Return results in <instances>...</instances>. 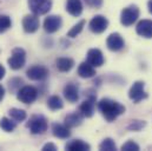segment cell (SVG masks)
Listing matches in <instances>:
<instances>
[{
    "instance_id": "cell-10",
    "label": "cell",
    "mask_w": 152,
    "mask_h": 151,
    "mask_svg": "<svg viewBox=\"0 0 152 151\" xmlns=\"http://www.w3.org/2000/svg\"><path fill=\"white\" fill-rule=\"evenodd\" d=\"M26 76L31 80L41 81V80H45L48 77V70L42 65H33L26 71Z\"/></svg>"
},
{
    "instance_id": "cell-14",
    "label": "cell",
    "mask_w": 152,
    "mask_h": 151,
    "mask_svg": "<svg viewBox=\"0 0 152 151\" xmlns=\"http://www.w3.org/2000/svg\"><path fill=\"white\" fill-rule=\"evenodd\" d=\"M106 46H107V48H109L110 51H112V52H118V51H120V50L124 48L125 41H124L123 37H121L119 33L114 32V33H111V34L107 37V39H106Z\"/></svg>"
},
{
    "instance_id": "cell-9",
    "label": "cell",
    "mask_w": 152,
    "mask_h": 151,
    "mask_svg": "<svg viewBox=\"0 0 152 151\" xmlns=\"http://www.w3.org/2000/svg\"><path fill=\"white\" fill-rule=\"evenodd\" d=\"M88 27L91 30V32L96 33V34H100L103 32L106 31V29L109 27V20L106 17L102 15V14H98V15H94L90 24H88Z\"/></svg>"
},
{
    "instance_id": "cell-12",
    "label": "cell",
    "mask_w": 152,
    "mask_h": 151,
    "mask_svg": "<svg viewBox=\"0 0 152 151\" xmlns=\"http://www.w3.org/2000/svg\"><path fill=\"white\" fill-rule=\"evenodd\" d=\"M63 25V19L60 15H48L44 20V30L47 33L57 32Z\"/></svg>"
},
{
    "instance_id": "cell-30",
    "label": "cell",
    "mask_w": 152,
    "mask_h": 151,
    "mask_svg": "<svg viewBox=\"0 0 152 151\" xmlns=\"http://www.w3.org/2000/svg\"><path fill=\"white\" fill-rule=\"evenodd\" d=\"M139 145L133 142V141H127L125 144L121 145V150L123 151H139Z\"/></svg>"
},
{
    "instance_id": "cell-11",
    "label": "cell",
    "mask_w": 152,
    "mask_h": 151,
    "mask_svg": "<svg viewBox=\"0 0 152 151\" xmlns=\"http://www.w3.org/2000/svg\"><path fill=\"white\" fill-rule=\"evenodd\" d=\"M40 21L39 15L36 14H27L23 19V29L26 33H34L39 30Z\"/></svg>"
},
{
    "instance_id": "cell-19",
    "label": "cell",
    "mask_w": 152,
    "mask_h": 151,
    "mask_svg": "<svg viewBox=\"0 0 152 151\" xmlns=\"http://www.w3.org/2000/svg\"><path fill=\"white\" fill-rule=\"evenodd\" d=\"M78 76L80 78L87 79V78H92L96 76V67L92 66L91 64H88L87 62H83L79 66H78Z\"/></svg>"
},
{
    "instance_id": "cell-25",
    "label": "cell",
    "mask_w": 152,
    "mask_h": 151,
    "mask_svg": "<svg viewBox=\"0 0 152 151\" xmlns=\"http://www.w3.org/2000/svg\"><path fill=\"white\" fill-rule=\"evenodd\" d=\"M8 114H10V117H11L13 120H15L17 123L24 122V120L26 119V117H27V113H26L25 110H23V109H17V108L10 109Z\"/></svg>"
},
{
    "instance_id": "cell-28",
    "label": "cell",
    "mask_w": 152,
    "mask_h": 151,
    "mask_svg": "<svg viewBox=\"0 0 152 151\" xmlns=\"http://www.w3.org/2000/svg\"><path fill=\"white\" fill-rule=\"evenodd\" d=\"M99 150L102 151H114L117 150L115 143L112 138H105L103 139V142L99 144Z\"/></svg>"
},
{
    "instance_id": "cell-35",
    "label": "cell",
    "mask_w": 152,
    "mask_h": 151,
    "mask_svg": "<svg viewBox=\"0 0 152 151\" xmlns=\"http://www.w3.org/2000/svg\"><path fill=\"white\" fill-rule=\"evenodd\" d=\"M5 75H6V70H5V67H4V66L0 64V80H1V79L5 77Z\"/></svg>"
},
{
    "instance_id": "cell-20",
    "label": "cell",
    "mask_w": 152,
    "mask_h": 151,
    "mask_svg": "<svg viewBox=\"0 0 152 151\" xmlns=\"http://www.w3.org/2000/svg\"><path fill=\"white\" fill-rule=\"evenodd\" d=\"M65 149L69 151H88L91 150V145L81 139H73L65 145Z\"/></svg>"
},
{
    "instance_id": "cell-8",
    "label": "cell",
    "mask_w": 152,
    "mask_h": 151,
    "mask_svg": "<svg viewBox=\"0 0 152 151\" xmlns=\"http://www.w3.org/2000/svg\"><path fill=\"white\" fill-rule=\"evenodd\" d=\"M96 99L97 96L93 91H91V93L87 95L86 100H84L80 105H79V112L81 113L84 117L86 118H91L94 113V106H96Z\"/></svg>"
},
{
    "instance_id": "cell-16",
    "label": "cell",
    "mask_w": 152,
    "mask_h": 151,
    "mask_svg": "<svg viewBox=\"0 0 152 151\" xmlns=\"http://www.w3.org/2000/svg\"><path fill=\"white\" fill-rule=\"evenodd\" d=\"M64 97L70 103H77L79 99V87L75 83H69L64 87Z\"/></svg>"
},
{
    "instance_id": "cell-1",
    "label": "cell",
    "mask_w": 152,
    "mask_h": 151,
    "mask_svg": "<svg viewBox=\"0 0 152 151\" xmlns=\"http://www.w3.org/2000/svg\"><path fill=\"white\" fill-rule=\"evenodd\" d=\"M98 110L103 114V117L109 122H114L119 116L125 113V106L120 104L119 102L110 99V98H103L98 103Z\"/></svg>"
},
{
    "instance_id": "cell-4",
    "label": "cell",
    "mask_w": 152,
    "mask_h": 151,
    "mask_svg": "<svg viewBox=\"0 0 152 151\" xmlns=\"http://www.w3.org/2000/svg\"><path fill=\"white\" fill-rule=\"evenodd\" d=\"M139 14H140V11H139L138 6L130 5V6L125 7L120 13V23H121V25H124L125 27H129V26L133 25L138 20Z\"/></svg>"
},
{
    "instance_id": "cell-23",
    "label": "cell",
    "mask_w": 152,
    "mask_h": 151,
    "mask_svg": "<svg viewBox=\"0 0 152 151\" xmlns=\"http://www.w3.org/2000/svg\"><path fill=\"white\" fill-rule=\"evenodd\" d=\"M47 108L52 111H58L64 108V103L59 96H51L47 99Z\"/></svg>"
},
{
    "instance_id": "cell-32",
    "label": "cell",
    "mask_w": 152,
    "mask_h": 151,
    "mask_svg": "<svg viewBox=\"0 0 152 151\" xmlns=\"http://www.w3.org/2000/svg\"><path fill=\"white\" fill-rule=\"evenodd\" d=\"M84 1L88 7L92 8H100L103 6V0H84Z\"/></svg>"
},
{
    "instance_id": "cell-15",
    "label": "cell",
    "mask_w": 152,
    "mask_h": 151,
    "mask_svg": "<svg viewBox=\"0 0 152 151\" xmlns=\"http://www.w3.org/2000/svg\"><path fill=\"white\" fill-rule=\"evenodd\" d=\"M136 32L138 36L146 39H151L152 38V20L149 19H143L140 20L137 26H136Z\"/></svg>"
},
{
    "instance_id": "cell-27",
    "label": "cell",
    "mask_w": 152,
    "mask_h": 151,
    "mask_svg": "<svg viewBox=\"0 0 152 151\" xmlns=\"http://www.w3.org/2000/svg\"><path fill=\"white\" fill-rule=\"evenodd\" d=\"M12 27V20L8 15L6 14H1L0 15V34L6 32L7 30H10Z\"/></svg>"
},
{
    "instance_id": "cell-6",
    "label": "cell",
    "mask_w": 152,
    "mask_h": 151,
    "mask_svg": "<svg viewBox=\"0 0 152 151\" xmlns=\"http://www.w3.org/2000/svg\"><path fill=\"white\" fill-rule=\"evenodd\" d=\"M129 97L130 99L138 104L140 103L142 100L146 99L148 98V93L145 91V83L142 81V80H138V81H134L133 85L130 87V91H129Z\"/></svg>"
},
{
    "instance_id": "cell-3",
    "label": "cell",
    "mask_w": 152,
    "mask_h": 151,
    "mask_svg": "<svg viewBox=\"0 0 152 151\" xmlns=\"http://www.w3.org/2000/svg\"><path fill=\"white\" fill-rule=\"evenodd\" d=\"M7 63H8V66L14 71H18V70L23 69L26 64V51L21 47L13 48L12 54L8 58Z\"/></svg>"
},
{
    "instance_id": "cell-13",
    "label": "cell",
    "mask_w": 152,
    "mask_h": 151,
    "mask_svg": "<svg viewBox=\"0 0 152 151\" xmlns=\"http://www.w3.org/2000/svg\"><path fill=\"white\" fill-rule=\"evenodd\" d=\"M86 62L94 67H100L104 64L105 58L103 52L99 48H91L86 54Z\"/></svg>"
},
{
    "instance_id": "cell-29",
    "label": "cell",
    "mask_w": 152,
    "mask_h": 151,
    "mask_svg": "<svg viewBox=\"0 0 152 151\" xmlns=\"http://www.w3.org/2000/svg\"><path fill=\"white\" fill-rule=\"evenodd\" d=\"M145 125H146V122L144 120H132L127 125V129L131 131H140Z\"/></svg>"
},
{
    "instance_id": "cell-36",
    "label": "cell",
    "mask_w": 152,
    "mask_h": 151,
    "mask_svg": "<svg viewBox=\"0 0 152 151\" xmlns=\"http://www.w3.org/2000/svg\"><path fill=\"white\" fill-rule=\"evenodd\" d=\"M148 8H149V12L152 14V0H149V1H148Z\"/></svg>"
},
{
    "instance_id": "cell-18",
    "label": "cell",
    "mask_w": 152,
    "mask_h": 151,
    "mask_svg": "<svg viewBox=\"0 0 152 151\" xmlns=\"http://www.w3.org/2000/svg\"><path fill=\"white\" fill-rule=\"evenodd\" d=\"M83 2L81 0H67L66 1V12L72 17H79L83 13Z\"/></svg>"
},
{
    "instance_id": "cell-17",
    "label": "cell",
    "mask_w": 152,
    "mask_h": 151,
    "mask_svg": "<svg viewBox=\"0 0 152 151\" xmlns=\"http://www.w3.org/2000/svg\"><path fill=\"white\" fill-rule=\"evenodd\" d=\"M52 133L54 137L60 138V139H67L71 136L70 128L67 125L60 124V123H53L52 124Z\"/></svg>"
},
{
    "instance_id": "cell-33",
    "label": "cell",
    "mask_w": 152,
    "mask_h": 151,
    "mask_svg": "<svg viewBox=\"0 0 152 151\" xmlns=\"http://www.w3.org/2000/svg\"><path fill=\"white\" fill-rule=\"evenodd\" d=\"M41 150L42 151H57L58 148H57V145L53 144V143H46V144L42 147Z\"/></svg>"
},
{
    "instance_id": "cell-31",
    "label": "cell",
    "mask_w": 152,
    "mask_h": 151,
    "mask_svg": "<svg viewBox=\"0 0 152 151\" xmlns=\"http://www.w3.org/2000/svg\"><path fill=\"white\" fill-rule=\"evenodd\" d=\"M18 84H23V79H19V78H13V79H11V80L8 81L10 90H11V91H14L15 87L19 90V89H20V85H18Z\"/></svg>"
},
{
    "instance_id": "cell-7",
    "label": "cell",
    "mask_w": 152,
    "mask_h": 151,
    "mask_svg": "<svg viewBox=\"0 0 152 151\" xmlns=\"http://www.w3.org/2000/svg\"><path fill=\"white\" fill-rule=\"evenodd\" d=\"M31 12L36 15H44L52 8V0H27Z\"/></svg>"
},
{
    "instance_id": "cell-2",
    "label": "cell",
    "mask_w": 152,
    "mask_h": 151,
    "mask_svg": "<svg viewBox=\"0 0 152 151\" xmlns=\"http://www.w3.org/2000/svg\"><path fill=\"white\" fill-rule=\"evenodd\" d=\"M27 129L32 135H44L48 129V122L42 114H33L27 123Z\"/></svg>"
},
{
    "instance_id": "cell-34",
    "label": "cell",
    "mask_w": 152,
    "mask_h": 151,
    "mask_svg": "<svg viewBox=\"0 0 152 151\" xmlns=\"http://www.w3.org/2000/svg\"><path fill=\"white\" fill-rule=\"evenodd\" d=\"M5 93H6V92H5V87H4V86L0 84V102L4 99V97H5Z\"/></svg>"
},
{
    "instance_id": "cell-5",
    "label": "cell",
    "mask_w": 152,
    "mask_h": 151,
    "mask_svg": "<svg viewBox=\"0 0 152 151\" xmlns=\"http://www.w3.org/2000/svg\"><path fill=\"white\" fill-rule=\"evenodd\" d=\"M38 95V90L34 86L26 85V86H23L21 89L18 90L17 98L19 102H21L24 104H32L37 100Z\"/></svg>"
},
{
    "instance_id": "cell-21",
    "label": "cell",
    "mask_w": 152,
    "mask_h": 151,
    "mask_svg": "<svg viewBox=\"0 0 152 151\" xmlns=\"http://www.w3.org/2000/svg\"><path fill=\"white\" fill-rule=\"evenodd\" d=\"M56 66H57L58 71H60V72H69V71H71L73 69L75 60L72 58L61 57V58H58L56 60Z\"/></svg>"
},
{
    "instance_id": "cell-26",
    "label": "cell",
    "mask_w": 152,
    "mask_h": 151,
    "mask_svg": "<svg viewBox=\"0 0 152 151\" xmlns=\"http://www.w3.org/2000/svg\"><path fill=\"white\" fill-rule=\"evenodd\" d=\"M85 24H86V21L83 19V20H80L79 23H77L76 25L67 32V37L69 38H76L78 37L80 33H81V31L84 30V26H85Z\"/></svg>"
},
{
    "instance_id": "cell-22",
    "label": "cell",
    "mask_w": 152,
    "mask_h": 151,
    "mask_svg": "<svg viewBox=\"0 0 152 151\" xmlns=\"http://www.w3.org/2000/svg\"><path fill=\"white\" fill-rule=\"evenodd\" d=\"M83 119H84V116L79 111L78 112H71L65 117L64 124L67 125L70 129L71 128H77V126H79L83 123Z\"/></svg>"
},
{
    "instance_id": "cell-24",
    "label": "cell",
    "mask_w": 152,
    "mask_h": 151,
    "mask_svg": "<svg viewBox=\"0 0 152 151\" xmlns=\"http://www.w3.org/2000/svg\"><path fill=\"white\" fill-rule=\"evenodd\" d=\"M0 128L5 131V132H13L17 128V122L13 120L12 118H7V117H2L0 119Z\"/></svg>"
}]
</instances>
